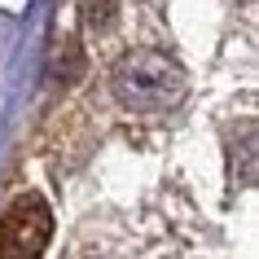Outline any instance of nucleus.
I'll use <instances>...</instances> for the list:
<instances>
[{
	"label": "nucleus",
	"mask_w": 259,
	"mask_h": 259,
	"mask_svg": "<svg viewBox=\"0 0 259 259\" xmlns=\"http://www.w3.org/2000/svg\"><path fill=\"white\" fill-rule=\"evenodd\" d=\"M110 83H114V97L132 114H167L185 101V70H180L176 57L158 53V49H132L123 53L110 70Z\"/></svg>",
	"instance_id": "nucleus-1"
},
{
	"label": "nucleus",
	"mask_w": 259,
	"mask_h": 259,
	"mask_svg": "<svg viewBox=\"0 0 259 259\" xmlns=\"http://www.w3.org/2000/svg\"><path fill=\"white\" fill-rule=\"evenodd\" d=\"M53 237V211L40 193H22L0 220V259H35Z\"/></svg>",
	"instance_id": "nucleus-2"
}]
</instances>
